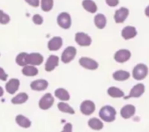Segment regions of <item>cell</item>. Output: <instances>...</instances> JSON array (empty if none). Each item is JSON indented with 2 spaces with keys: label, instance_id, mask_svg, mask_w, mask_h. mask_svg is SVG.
Returning a JSON list of instances; mask_svg holds the SVG:
<instances>
[{
  "label": "cell",
  "instance_id": "obj_9",
  "mask_svg": "<svg viewBox=\"0 0 149 132\" xmlns=\"http://www.w3.org/2000/svg\"><path fill=\"white\" fill-rule=\"evenodd\" d=\"M131 56H132V53H131V51H130V50H128V49H125V48H123V49H119V50H118V51L114 54L113 58H114V60H115L117 62L124 63V62H125L129 61V60H130V58H131Z\"/></svg>",
  "mask_w": 149,
  "mask_h": 132
},
{
  "label": "cell",
  "instance_id": "obj_19",
  "mask_svg": "<svg viewBox=\"0 0 149 132\" xmlns=\"http://www.w3.org/2000/svg\"><path fill=\"white\" fill-rule=\"evenodd\" d=\"M130 72L124 71V70H118L116 71L115 72H113L112 74V78L113 79H115L116 81H119V82H123L125 80H128L130 78Z\"/></svg>",
  "mask_w": 149,
  "mask_h": 132
},
{
  "label": "cell",
  "instance_id": "obj_35",
  "mask_svg": "<svg viewBox=\"0 0 149 132\" xmlns=\"http://www.w3.org/2000/svg\"><path fill=\"white\" fill-rule=\"evenodd\" d=\"M25 1L33 7H38L40 6V0H25Z\"/></svg>",
  "mask_w": 149,
  "mask_h": 132
},
{
  "label": "cell",
  "instance_id": "obj_28",
  "mask_svg": "<svg viewBox=\"0 0 149 132\" xmlns=\"http://www.w3.org/2000/svg\"><path fill=\"white\" fill-rule=\"evenodd\" d=\"M57 107L62 113H66V114H74V113H76L74 112V109L65 101L59 102L57 105Z\"/></svg>",
  "mask_w": 149,
  "mask_h": 132
},
{
  "label": "cell",
  "instance_id": "obj_4",
  "mask_svg": "<svg viewBox=\"0 0 149 132\" xmlns=\"http://www.w3.org/2000/svg\"><path fill=\"white\" fill-rule=\"evenodd\" d=\"M79 64L83 68L91 70V71L97 70L99 67V63L96 60L90 58V57H85V56H83L79 59Z\"/></svg>",
  "mask_w": 149,
  "mask_h": 132
},
{
  "label": "cell",
  "instance_id": "obj_15",
  "mask_svg": "<svg viewBox=\"0 0 149 132\" xmlns=\"http://www.w3.org/2000/svg\"><path fill=\"white\" fill-rule=\"evenodd\" d=\"M63 44V40L60 36H54L49 40L47 43V48L50 51H57L59 50Z\"/></svg>",
  "mask_w": 149,
  "mask_h": 132
},
{
  "label": "cell",
  "instance_id": "obj_12",
  "mask_svg": "<svg viewBox=\"0 0 149 132\" xmlns=\"http://www.w3.org/2000/svg\"><path fill=\"white\" fill-rule=\"evenodd\" d=\"M59 57L54 55H51L48 56L46 63H45V71L47 72H53L59 65Z\"/></svg>",
  "mask_w": 149,
  "mask_h": 132
},
{
  "label": "cell",
  "instance_id": "obj_26",
  "mask_svg": "<svg viewBox=\"0 0 149 132\" xmlns=\"http://www.w3.org/2000/svg\"><path fill=\"white\" fill-rule=\"evenodd\" d=\"M28 94L26 93H20L19 94H17L16 96H14L11 102L14 105H20V104H24L28 100Z\"/></svg>",
  "mask_w": 149,
  "mask_h": 132
},
{
  "label": "cell",
  "instance_id": "obj_22",
  "mask_svg": "<svg viewBox=\"0 0 149 132\" xmlns=\"http://www.w3.org/2000/svg\"><path fill=\"white\" fill-rule=\"evenodd\" d=\"M94 23L98 29H104L106 27L107 19L103 13H97L94 18Z\"/></svg>",
  "mask_w": 149,
  "mask_h": 132
},
{
  "label": "cell",
  "instance_id": "obj_37",
  "mask_svg": "<svg viewBox=\"0 0 149 132\" xmlns=\"http://www.w3.org/2000/svg\"><path fill=\"white\" fill-rule=\"evenodd\" d=\"M145 14H146V17L149 18V6L146 7V9H145Z\"/></svg>",
  "mask_w": 149,
  "mask_h": 132
},
{
  "label": "cell",
  "instance_id": "obj_27",
  "mask_svg": "<svg viewBox=\"0 0 149 132\" xmlns=\"http://www.w3.org/2000/svg\"><path fill=\"white\" fill-rule=\"evenodd\" d=\"M107 93L111 98L118 99V98H124L125 97V93L121 89H119L118 87H115V86L109 87L108 90H107Z\"/></svg>",
  "mask_w": 149,
  "mask_h": 132
},
{
  "label": "cell",
  "instance_id": "obj_5",
  "mask_svg": "<svg viewBox=\"0 0 149 132\" xmlns=\"http://www.w3.org/2000/svg\"><path fill=\"white\" fill-rule=\"evenodd\" d=\"M76 55H77V48L74 46H68L62 52L61 60L63 63H68L74 59Z\"/></svg>",
  "mask_w": 149,
  "mask_h": 132
},
{
  "label": "cell",
  "instance_id": "obj_25",
  "mask_svg": "<svg viewBox=\"0 0 149 132\" xmlns=\"http://www.w3.org/2000/svg\"><path fill=\"white\" fill-rule=\"evenodd\" d=\"M88 125L89 127L93 129V130H101L103 129L104 128V123L101 120H99L98 118L97 117H93V118H91L88 121Z\"/></svg>",
  "mask_w": 149,
  "mask_h": 132
},
{
  "label": "cell",
  "instance_id": "obj_34",
  "mask_svg": "<svg viewBox=\"0 0 149 132\" xmlns=\"http://www.w3.org/2000/svg\"><path fill=\"white\" fill-rule=\"evenodd\" d=\"M8 79V74L5 72V70L0 67V80L1 81H6Z\"/></svg>",
  "mask_w": 149,
  "mask_h": 132
},
{
  "label": "cell",
  "instance_id": "obj_6",
  "mask_svg": "<svg viewBox=\"0 0 149 132\" xmlns=\"http://www.w3.org/2000/svg\"><path fill=\"white\" fill-rule=\"evenodd\" d=\"M74 41L81 47H89L92 42L91 37L84 32H78L74 35Z\"/></svg>",
  "mask_w": 149,
  "mask_h": 132
},
{
  "label": "cell",
  "instance_id": "obj_36",
  "mask_svg": "<svg viewBox=\"0 0 149 132\" xmlns=\"http://www.w3.org/2000/svg\"><path fill=\"white\" fill-rule=\"evenodd\" d=\"M72 124L71 123H67L64 127H63V129H62V132H71L72 131Z\"/></svg>",
  "mask_w": 149,
  "mask_h": 132
},
{
  "label": "cell",
  "instance_id": "obj_24",
  "mask_svg": "<svg viewBox=\"0 0 149 132\" xmlns=\"http://www.w3.org/2000/svg\"><path fill=\"white\" fill-rule=\"evenodd\" d=\"M54 96L61 101H68L70 100L69 93L64 88H57L54 91Z\"/></svg>",
  "mask_w": 149,
  "mask_h": 132
},
{
  "label": "cell",
  "instance_id": "obj_23",
  "mask_svg": "<svg viewBox=\"0 0 149 132\" xmlns=\"http://www.w3.org/2000/svg\"><path fill=\"white\" fill-rule=\"evenodd\" d=\"M15 121L19 127L24 128H28L32 125V121L27 117H26L22 114H18L15 118Z\"/></svg>",
  "mask_w": 149,
  "mask_h": 132
},
{
  "label": "cell",
  "instance_id": "obj_10",
  "mask_svg": "<svg viewBox=\"0 0 149 132\" xmlns=\"http://www.w3.org/2000/svg\"><path fill=\"white\" fill-rule=\"evenodd\" d=\"M129 16V9L126 7H120L114 13V20L118 24L124 23Z\"/></svg>",
  "mask_w": 149,
  "mask_h": 132
},
{
  "label": "cell",
  "instance_id": "obj_30",
  "mask_svg": "<svg viewBox=\"0 0 149 132\" xmlns=\"http://www.w3.org/2000/svg\"><path fill=\"white\" fill-rule=\"evenodd\" d=\"M40 7L41 10L45 13L50 12L54 7V0H41Z\"/></svg>",
  "mask_w": 149,
  "mask_h": 132
},
{
  "label": "cell",
  "instance_id": "obj_31",
  "mask_svg": "<svg viewBox=\"0 0 149 132\" xmlns=\"http://www.w3.org/2000/svg\"><path fill=\"white\" fill-rule=\"evenodd\" d=\"M11 19L10 16L6 13H5L2 10H0V24L6 25L10 22Z\"/></svg>",
  "mask_w": 149,
  "mask_h": 132
},
{
  "label": "cell",
  "instance_id": "obj_3",
  "mask_svg": "<svg viewBox=\"0 0 149 132\" xmlns=\"http://www.w3.org/2000/svg\"><path fill=\"white\" fill-rule=\"evenodd\" d=\"M57 24L62 29H69L72 25L70 14L66 12L61 13L57 17Z\"/></svg>",
  "mask_w": 149,
  "mask_h": 132
},
{
  "label": "cell",
  "instance_id": "obj_1",
  "mask_svg": "<svg viewBox=\"0 0 149 132\" xmlns=\"http://www.w3.org/2000/svg\"><path fill=\"white\" fill-rule=\"evenodd\" d=\"M98 114L102 121H106V122H112L116 119L117 111L113 107L106 105V106H104L100 109Z\"/></svg>",
  "mask_w": 149,
  "mask_h": 132
},
{
  "label": "cell",
  "instance_id": "obj_29",
  "mask_svg": "<svg viewBox=\"0 0 149 132\" xmlns=\"http://www.w3.org/2000/svg\"><path fill=\"white\" fill-rule=\"evenodd\" d=\"M27 57H28V53L21 52V53H19L16 56L15 62H16V63L18 65L24 67V66H26V65H28V63H27Z\"/></svg>",
  "mask_w": 149,
  "mask_h": 132
},
{
  "label": "cell",
  "instance_id": "obj_32",
  "mask_svg": "<svg viewBox=\"0 0 149 132\" xmlns=\"http://www.w3.org/2000/svg\"><path fill=\"white\" fill-rule=\"evenodd\" d=\"M33 23L35 25H39L40 26V25H42L44 20H43V18H42L41 15H40V14H34L33 16Z\"/></svg>",
  "mask_w": 149,
  "mask_h": 132
},
{
  "label": "cell",
  "instance_id": "obj_21",
  "mask_svg": "<svg viewBox=\"0 0 149 132\" xmlns=\"http://www.w3.org/2000/svg\"><path fill=\"white\" fill-rule=\"evenodd\" d=\"M22 74L26 77H34L39 74V70L34 65H26L22 69Z\"/></svg>",
  "mask_w": 149,
  "mask_h": 132
},
{
  "label": "cell",
  "instance_id": "obj_11",
  "mask_svg": "<svg viewBox=\"0 0 149 132\" xmlns=\"http://www.w3.org/2000/svg\"><path fill=\"white\" fill-rule=\"evenodd\" d=\"M145 93V86L143 84H137L135 85L130 91V93L128 96H125V100H128L130 98H139L141 97Z\"/></svg>",
  "mask_w": 149,
  "mask_h": 132
},
{
  "label": "cell",
  "instance_id": "obj_33",
  "mask_svg": "<svg viewBox=\"0 0 149 132\" xmlns=\"http://www.w3.org/2000/svg\"><path fill=\"white\" fill-rule=\"evenodd\" d=\"M105 3L110 7H116L119 4V0H105Z\"/></svg>",
  "mask_w": 149,
  "mask_h": 132
},
{
  "label": "cell",
  "instance_id": "obj_14",
  "mask_svg": "<svg viewBox=\"0 0 149 132\" xmlns=\"http://www.w3.org/2000/svg\"><path fill=\"white\" fill-rule=\"evenodd\" d=\"M137 34L138 32H137L136 27L132 26H126L121 31V36L123 37L124 40H126V41L133 39L134 37H136Z\"/></svg>",
  "mask_w": 149,
  "mask_h": 132
},
{
  "label": "cell",
  "instance_id": "obj_8",
  "mask_svg": "<svg viewBox=\"0 0 149 132\" xmlns=\"http://www.w3.org/2000/svg\"><path fill=\"white\" fill-rule=\"evenodd\" d=\"M96 110V105L92 100H84L80 105V111L84 115H91Z\"/></svg>",
  "mask_w": 149,
  "mask_h": 132
},
{
  "label": "cell",
  "instance_id": "obj_16",
  "mask_svg": "<svg viewBox=\"0 0 149 132\" xmlns=\"http://www.w3.org/2000/svg\"><path fill=\"white\" fill-rule=\"evenodd\" d=\"M136 113V107L132 104L125 105L120 110V115L124 119H130Z\"/></svg>",
  "mask_w": 149,
  "mask_h": 132
},
{
  "label": "cell",
  "instance_id": "obj_17",
  "mask_svg": "<svg viewBox=\"0 0 149 132\" xmlns=\"http://www.w3.org/2000/svg\"><path fill=\"white\" fill-rule=\"evenodd\" d=\"M48 82L46 79H37L30 84V87L33 91L41 92L45 91L48 87Z\"/></svg>",
  "mask_w": 149,
  "mask_h": 132
},
{
  "label": "cell",
  "instance_id": "obj_7",
  "mask_svg": "<svg viewBox=\"0 0 149 132\" xmlns=\"http://www.w3.org/2000/svg\"><path fill=\"white\" fill-rule=\"evenodd\" d=\"M54 103V96L51 93H46L39 100V107L41 110H47L50 107H52Z\"/></svg>",
  "mask_w": 149,
  "mask_h": 132
},
{
  "label": "cell",
  "instance_id": "obj_2",
  "mask_svg": "<svg viewBox=\"0 0 149 132\" xmlns=\"http://www.w3.org/2000/svg\"><path fill=\"white\" fill-rule=\"evenodd\" d=\"M148 75V67L145 63H138L132 70V78L135 80H143Z\"/></svg>",
  "mask_w": 149,
  "mask_h": 132
},
{
  "label": "cell",
  "instance_id": "obj_20",
  "mask_svg": "<svg viewBox=\"0 0 149 132\" xmlns=\"http://www.w3.org/2000/svg\"><path fill=\"white\" fill-rule=\"evenodd\" d=\"M82 6L84 9L90 13H96L97 11V6L93 0H83Z\"/></svg>",
  "mask_w": 149,
  "mask_h": 132
},
{
  "label": "cell",
  "instance_id": "obj_38",
  "mask_svg": "<svg viewBox=\"0 0 149 132\" xmlns=\"http://www.w3.org/2000/svg\"><path fill=\"white\" fill-rule=\"evenodd\" d=\"M3 95H4V89L2 86H0V98H1Z\"/></svg>",
  "mask_w": 149,
  "mask_h": 132
},
{
  "label": "cell",
  "instance_id": "obj_13",
  "mask_svg": "<svg viewBox=\"0 0 149 132\" xmlns=\"http://www.w3.org/2000/svg\"><path fill=\"white\" fill-rule=\"evenodd\" d=\"M20 81L18 79H12L6 84V91L9 94H14L19 89Z\"/></svg>",
  "mask_w": 149,
  "mask_h": 132
},
{
  "label": "cell",
  "instance_id": "obj_18",
  "mask_svg": "<svg viewBox=\"0 0 149 132\" xmlns=\"http://www.w3.org/2000/svg\"><path fill=\"white\" fill-rule=\"evenodd\" d=\"M44 61V57L40 53H30L27 57V63L30 65L38 66L40 65Z\"/></svg>",
  "mask_w": 149,
  "mask_h": 132
}]
</instances>
